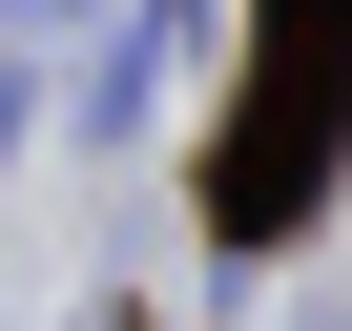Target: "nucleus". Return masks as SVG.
Here are the masks:
<instances>
[{
  "label": "nucleus",
  "instance_id": "obj_1",
  "mask_svg": "<svg viewBox=\"0 0 352 331\" xmlns=\"http://www.w3.org/2000/svg\"><path fill=\"white\" fill-rule=\"evenodd\" d=\"M352 104V0H290V42L249 83V166H228V228H290L311 207V124Z\"/></svg>",
  "mask_w": 352,
  "mask_h": 331
},
{
  "label": "nucleus",
  "instance_id": "obj_2",
  "mask_svg": "<svg viewBox=\"0 0 352 331\" xmlns=\"http://www.w3.org/2000/svg\"><path fill=\"white\" fill-rule=\"evenodd\" d=\"M187 62H208V0H124V42H104V83H83V124H104V145H145Z\"/></svg>",
  "mask_w": 352,
  "mask_h": 331
}]
</instances>
